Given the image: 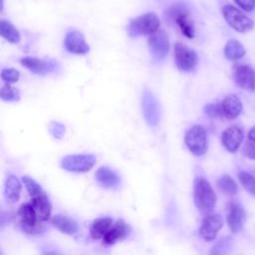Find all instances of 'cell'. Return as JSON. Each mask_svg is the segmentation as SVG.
Masks as SVG:
<instances>
[{
  "label": "cell",
  "instance_id": "6da1fadb",
  "mask_svg": "<svg viewBox=\"0 0 255 255\" xmlns=\"http://www.w3.org/2000/svg\"><path fill=\"white\" fill-rule=\"evenodd\" d=\"M22 181L29 193L31 203L37 212L38 218L43 222L47 221L50 218L52 212V205L48 195L41 187V185L33 178L29 176H23Z\"/></svg>",
  "mask_w": 255,
  "mask_h": 255
},
{
  "label": "cell",
  "instance_id": "7a4b0ae2",
  "mask_svg": "<svg viewBox=\"0 0 255 255\" xmlns=\"http://www.w3.org/2000/svg\"><path fill=\"white\" fill-rule=\"evenodd\" d=\"M193 200L197 209L205 215L211 213L215 207L216 194L210 183L203 177L194 179Z\"/></svg>",
  "mask_w": 255,
  "mask_h": 255
},
{
  "label": "cell",
  "instance_id": "3957f363",
  "mask_svg": "<svg viewBox=\"0 0 255 255\" xmlns=\"http://www.w3.org/2000/svg\"><path fill=\"white\" fill-rule=\"evenodd\" d=\"M166 21L176 25L182 35L191 39L194 37L195 29L187 6L183 3H176L165 11Z\"/></svg>",
  "mask_w": 255,
  "mask_h": 255
},
{
  "label": "cell",
  "instance_id": "277c9868",
  "mask_svg": "<svg viewBox=\"0 0 255 255\" xmlns=\"http://www.w3.org/2000/svg\"><path fill=\"white\" fill-rule=\"evenodd\" d=\"M160 20L156 14L149 12L132 19L129 22L128 31L129 36L137 37L141 35H151L159 30Z\"/></svg>",
  "mask_w": 255,
  "mask_h": 255
},
{
  "label": "cell",
  "instance_id": "5b68a950",
  "mask_svg": "<svg viewBox=\"0 0 255 255\" xmlns=\"http://www.w3.org/2000/svg\"><path fill=\"white\" fill-rule=\"evenodd\" d=\"M19 225L23 232L35 235L39 234L44 230L43 221L38 218L37 212L33 207L32 203H23L18 209Z\"/></svg>",
  "mask_w": 255,
  "mask_h": 255
},
{
  "label": "cell",
  "instance_id": "8992f818",
  "mask_svg": "<svg viewBox=\"0 0 255 255\" xmlns=\"http://www.w3.org/2000/svg\"><path fill=\"white\" fill-rule=\"evenodd\" d=\"M184 142L188 150L194 155H203L208 148L207 133L202 126L194 125L188 128L184 135Z\"/></svg>",
  "mask_w": 255,
  "mask_h": 255
},
{
  "label": "cell",
  "instance_id": "52a82bcc",
  "mask_svg": "<svg viewBox=\"0 0 255 255\" xmlns=\"http://www.w3.org/2000/svg\"><path fill=\"white\" fill-rule=\"evenodd\" d=\"M221 11L227 24L235 31L246 33L253 29V21L233 5L225 4L222 6Z\"/></svg>",
  "mask_w": 255,
  "mask_h": 255
},
{
  "label": "cell",
  "instance_id": "ba28073f",
  "mask_svg": "<svg viewBox=\"0 0 255 255\" xmlns=\"http://www.w3.org/2000/svg\"><path fill=\"white\" fill-rule=\"evenodd\" d=\"M174 60L179 71L189 72L196 67L198 56L193 49L181 42H177L174 44Z\"/></svg>",
  "mask_w": 255,
  "mask_h": 255
},
{
  "label": "cell",
  "instance_id": "9c48e42d",
  "mask_svg": "<svg viewBox=\"0 0 255 255\" xmlns=\"http://www.w3.org/2000/svg\"><path fill=\"white\" fill-rule=\"evenodd\" d=\"M96 162L97 158L94 154H69L63 157L61 161V166L65 170L72 172H86L92 169Z\"/></svg>",
  "mask_w": 255,
  "mask_h": 255
},
{
  "label": "cell",
  "instance_id": "30bf717a",
  "mask_svg": "<svg viewBox=\"0 0 255 255\" xmlns=\"http://www.w3.org/2000/svg\"><path fill=\"white\" fill-rule=\"evenodd\" d=\"M141 109L147 125L150 127H156L160 119V110L156 98L147 90H145L142 95Z\"/></svg>",
  "mask_w": 255,
  "mask_h": 255
},
{
  "label": "cell",
  "instance_id": "8fae6325",
  "mask_svg": "<svg viewBox=\"0 0 255 255\" xmlns=\"http://www.w3.org/2000/svg\"><path fill=\"white\" fill-rule=\"evenodd\" d=\"M223 226V218L218 213L206 214L203 218L200 228L199 235L205 241H212L216 238L218 231Z\"/></svg>",
  "mask_w": 255,
  "mask_h": 255
},
{
  "label": "cell",
  "instance_id": "7c38bea8",
  "mask_svg": "<svg viewBox=\"0 0 255 255\" xmlns=\"http://www.w3.org/2000/svg\"><path fill=\"white\" fill-rule=\"evenodd\" d=\"M147 43L153 58L162 60L167 56L170 45L167 34L164 31L158 30L157 32L149 35Z\"/></svg>",
  "mask_w": 255,
  "mask_h": 255
},
{
  "label": "cell",
  "instance_id": "4fadbf2b",
  "mask_svg": "<svg viewBox=\"0 0 255 255\" xmlns=\"http://www.w3.org/2000/svg\"><path fill=\"white\" fill-rule=\"evenodd\" d=\"M234 81L238 87L248 92L255 91V70L248 65H239L234 71Z\"/></svg>",
  "mask_w": 255,
  "mask_h": 255
},
{
  "label": "cell",
  "instance_id": "5bb4252c",
  "mask_svg": "<svg viewBox=\"0 0 255 255\" xmlns=\"http://www.w3.org/2000/svg\"><path fill=\"white\" fill-rule=\"evenodd\" d=\"M244 138V131L238 126L227 128L221 134V142L226 150L235 152L241 145Z\"/></svg>",
  "mask_w": 255,
  "mask_h": 255
},
{
  "label": "cell",
  "instance_id": "9a60e30c",
  "mask_svg": "<svg viewBox=\"0 0 255 255\" xmlns=\"http://www.w3.org/2000/svg\"><path fill=\"white\" fill-rule=\"evenodd\" d=\"M65 47L67 51L77 55H84L90 51L84 35L79 31H70L66 34Z\"/></svg>",
  "mask_w": 255,
  "mask_h": 255
},
{
  "label": "cell",
  "instance_id": "2e32d148",
  "mask_svg": "<svg viewBox=\"0 0 255 255\" xmlns=\"http://www.w3.org/2000/svg\"><path fill=\"white\" fill-rule=\"evenodd\" d=\"M245 217H246L245 210L240 204L236 202L229 203L227 207L226 220H227L229 229L233 233H237L241 230L245 221Z\"/></svg>",
  "mask_w": 255,
  "mask_h": 255
},
{
  "label": "cell",
  "instance_id": "e0dca14e",
  "mask_svg": "<svg viewBox=\"0 0 255 255\" xmlns=\"http://www.w3.org/2000/svg\"><path fill=\"white\" fill-rule=\"evenodd\" d=\"M130 227L123 219L117 220L108 233L104 236L103 241L106 245H113L119 241H122L129 235Z\"/></svg>",
  "mask_w": 255,
  "mask_h": 255
},
{
  "label": "cell",
  "instance_id": "ac0fdd59",
  "mask_svg": "<svg viewBox=\"0 0 255 255\" xmlns=\"http://www.w3.org/2000/svg\"><path fill=\"white\" fill-rule=\"evenodd\" d=\"M21 64L28 69L30 72L37 75H46L54 70V65L50 62L35 58V57H25L21 59Z\"/></svg>",
  "mask_w": 255,
  "mask_h": 255
},
{
  "label": "cell",
  "instance_id": "d6986e66",
  "mask_svg": "<svg viewBox=\"0 0 255 255\" xmlns=\"http://www.w3.org/2000/svg\"><path fill=\"white\" fill-rule=\"evenodd\" d=\"M22 191V184L17 176L9 174L4 183V196L8 203H15L19 200Z\"/></svg>",
  "mask_w": 255,
  "mask_h": 255
},
{
  "label": "cell",
  "instance_id": "ffe728a7",
  "mask_svg": "<svg viewBox=\"0 0 255 255\" xmlns=\"http://www.w3.org/2000/svg\"><path fill=\"white\" fill-rule=\"evenodd\" d=\"M220 104H221L223 116L226 119L233 120L237 118L242 112L241 101L236 95L226 96Z\"/></svg>",
  "mask_w": 255,
  "mask_h": 255
},
{
  "label": "cell",
  "instance_id": "44dd1931",
  "mask_svg": "<svg viewBox=\"0 0 255 255\" xmlns=\"http://www.w3.org/2000/svg\"><path fill=\"white\" fill-rule=\"evenodd\" d=\"M52 224L62 233L73 235L79 231V225L77 221L71 217H68L63 214L55 215L52 220Z\"/></svg>",
  "mask_w": 255,
  "mask_h": 255
},
{
  "label": "cell",
  "instance_id": "7402d4cb",
  "mask_svg": "<svg viewBox=\"0 0 255 255\" xmlns=\"http://www.w3.org/2000/svg\"><path fill=\"white\" fill-rule=\"evenodd\" d=\"M96 178L102 186L107 188H114L120 184L119 175L107 166H102L97 170Z\"/></svg>",
  "mask_w": 255,
  "mask_h": 255
},
{
  "label": "cell",
  "instance_id": "603a6c76",
  "mask_svg": "<svg viewBox=\"0 0 255 255\" xmlns=\"http://www.w3.org/2000/svg\"><path fill=\"white\" fill-rule=\"evenodd\" d=\"M115 221L110 217L97 218L93 221L90 228V235L93 239H103L112 228Z\"/></svg>",
  "mask_w": 255,
  "mask_h": 255
},
{
  "label": "cell",
  "instance_id": "cb8c5ba5",
  "mask_svg": "<svg viewBox=\"0 0 255 255\" xmlns=\"http://www.w3.org/2000/svg\"><path fill=\"white\" fill-rule=\"evenodd\" d=\"M246 51L244 46L236 39H230L224 47V55L230 61H237L244 57Z\"/></svg>",
  "mask_w": 255,
  "mask_h": 255
},
{
  "label": "cell",
  "instance_id": "d4e9b609",
  "mask_svg": "<svg viewBox=\"0 0 255 255\" xmlns=\"http://www.w3.org/2000/svg\"><path fill=\"white\" fill-rule=\"evenodd\" d=\"M0 34L1 36L6 39L8 42L16 44L19 43L21 36L18 31L9 21L7 20H1L0 23Z\"/></svg>",
  "mask_w": 255,
  "mask_h": 255
},
{
  "label": "cell",
  "instance_id": "484cf974",
  "mask_svg": "<svg viewBox=\"0 0 255 255\" xmlns=\"http://www.w3.org/2000/svg\"><path fill=\"white\" fill-rule=\"evenodd\" d=\"M218 189L228 195H234L237 192V184L229 175H223L217 180Z\"/></svg>",
  "mask_w": 255,
  "mask_h": 255
},
{
  "label": "cell",
  "instance_id": "4316f807",
  "mask_svg": "<svg viewBox=\"0 0 255 255\" xmlns=\"http://www.w3.org/2000/svg\"><path fill=\"white\" fill-rule=\"evenodd\" d=\"M237 177L244 187V189L251 195L255 197V176L250 174L247 171H240L237 174Z\"/></svg>",
  "mask_w": 255,
  "mask_h": 255
},
{
  "label": "cell",
  "instance_id": "83f0119b",
  "mask_svg": "<svg viewBox=\"0 0 255 255\" xmlns=\"http://www.w3.org/2000/svg\"><path fill=\"white\" fill-rule=\"evenodd\" d=\"M1 99L5 102H17L20 99V93L18 89L11 86L8 83H5L1 88Z\"/></svg>",
  "mask_w": 255,
  "mask_h": 255
},
{
  "label": "cell",
  "instance_id": "f1b7e54d",
  "mask_svg": "<svg viewBox=\"0 0 255 255\" xmlns=\"http://www.w3.org/2000/svg\"><path fill=\"white\" fill-rule=\"evenodd\" d=\"M19 77H20V73L16 69L9 68V69H3L1 71V79L5 83H8V84L16 83L19 80Z\"/></svg>",
  "mask_w": 255,
  "mask_h": 255
},
{
  "label": "cell",
  "instance_id": "f546056e",
  "mask_svg": "<svg viewBox=\"0 0 255 255\" xmlns=\"http://www.w3.org/2000/svg\"><path fill=\"white\" fill-rule=\"evenodd\" d=\"M205 114L210 118H222L223 112L220 103H210L204 107Z\"/></svg>",
  "mask_w": 255,
  "mask_h": 255
},
{
  "label": "cell",
  "instance_id": "4dcf8cb0",
  "mask_svg": "<svg viewBox=\"0 0 255 255\" xmlns=\"http://www.w3.org/2000/svg\"><path fill=\"white\" fill-rule=\"evenodd\" d=\"M243 153L250 159H255V141L247 139L243 146Z\"/></svg>",
  "mask_w": 255,
  "mask_h": 255
},
{
  "label": "cell",
  "instance_id": "1f68e13d",
  "mask_svg": "<svg viewBox=\"0 0 255 255\" xmlns=\"http://www.w3.org/2000/svg\"><path fill=\"white\" fill-rule=\"evenodd\" d=\"M231 238L229 237H226V238H222L213 248V250L211 251V253H215V254H220V253H224L225 252V248L230 246V240Z\"/></svg>",
  "mask_w": 255,
  "mask_h": 255
},
{
  "label": "cell",
  "instance_id": "d6a6232c",
  "mask_svg": "<svg viewBox=\"0 0 255 255\" xmlns=\"http://www.w3.org/2000/svg\"><path fill=\"white\" fill-rule=\"evenodd\" d=\"M234 2L246 12H252L255 9V0H234Z\"/></svg>",
  "mask_w": 255,
  "mask_h": 255
},
{
  "label": "cell",
  "instance_id": "836d02e7",
  "mask_svg": "<svg viewBox=\"0 0 255 255\" xmlns=\"http://www.w3.org/2000/svg\"><path fill=\"white\" fill-rule=\"evenodd\" d=\"M50 130L52 132V134L56 137H61L63 135V133L65 132V127L59 123H55L53 122L51 124L50 127Z\"/></svg>",
  "mask_w": 255,
  "mask_h": 255
},
{
  "label": "cell",
  "instance_id": "e575fe53",
  "mask_svg": "<svg viewBox=\"0 0 255 255\" xmlns=\"http://www.w3.org/2000/svg\"><path fill=\"white\" fill-rule=\"evenodd\" d=\"M248 139L255 141V127H253L248 132Z\"/></svg>",
  "mask_w": 255,
  "mask_h": 255
}]
</instances>
